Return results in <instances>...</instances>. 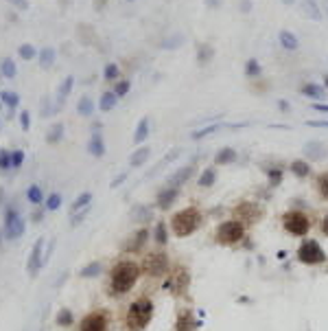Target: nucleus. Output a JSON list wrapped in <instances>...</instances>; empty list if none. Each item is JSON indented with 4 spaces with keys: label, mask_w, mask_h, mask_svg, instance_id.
<instances>
[{
    "label": "nucleus",
    "mask_w": 328,
    "mask_h": 331,
    "mask_svg": "<svg viewBox=\"0 0 328 331\" xmlns=\"http://www.w3.org/2000/svg\"><path fill=\"white\" fill-rule=\"evenodd\" d=\"M153 316V303L149 298H138L129 305L127 312V327L129 331H144L147 325L151 322Z\"/></svg>",
    "instance_id": "7ed1b4c3"
},
{
    "label": "nucleus",
    "mask_w": 328,
    "mask_h": 331,
    "mask_svg": "<svg viewBox=\"0 0 328 331\" xmlns=\"http://www.w3.org/2000/svg\"><path fill=\"white\" fill-rule=\"evenodd\" d=\"M9 2H11L13 7H17L20 11H26V9H29V2H26V0H9Z\"/></svg>",
    "instance_id": "603ef678"
},
{
    "label": "nucleus",
    "mask_w": 328,
    "mask_h": 331,
    "mask_svg": "<svg viewBox=\"0 0 328 331\" xmlns=\"http://www.w3.org/2000/svg\"><path fill=\"white\" fill-rule=\"evenodd\" d=\"M17 55H20L22 59H26V62H31V59L37 55V51H35L33 44H20V49H17Z\"/></svg>",
    "instance_id": "4c0bfd02"
},
{
    "label": "nucleus",
    "mask_w": 328,
    "mask_h": 331,
    "mask_svg": "<svg viewBox=\"0 0 328 331\" xmlns=\"http://www.w3.org/2000/svg\"><path fill=\"white\" fill-rule=\"evenodd\" d=\"M118 75H121V71H118V64H107V66L103 68V79L114 81V79H118Z\"/></svg>",
    "instance_id": "58836bf2"
},
{
    "label": "nucleus",
    "mask_w": 328,
    "mask_h": 331,
    "mask_svg": "<svg viewBox=\"0 0 328 331\" xmlns=\"http://www.w3.org/2000/svg\"><path fill=\"white\" fill-rule=\"evenodd\" d=\"M90 202H92V193H90V191L77 195V200L70 204V215H74V213L81 211V208H87V206H90Z\"/></svg>",
    "instance_id": "bb28decb"
},
{
    "label": "nucleus",
    "mask_w": 328,
    "mask_h": 331,
    "mask_svg": "<svg viewBox=\"0 0 328 331\" xmlns=\"http://www.w3.org/2000/svg\"><path fill=\"white\" fill-rule=\"evenodd\" d=\"M201 224V213L197 208L188 206V208H182L173 215L171 220V230H173L175 237H188L192 235Z\"/></svg>",
    "instance_id": "f03ea898"
},
{
    "label": "nucleus",
    "mask_w": 328,
    "mask_h": 331,
    "mask_svg": "<svg viewBox=\"0 0 328 331\" xmlns=\"http://www.w3.org/2000/svg\"><path fill=\"white\" fill-rule=\"evenodd\" d=\"M241 11H243V14H249V11H252V0H241Z\"/></svg>",
    "instance_id": "5fc2aeb1"
},
{
    "label": "nucleus",
    "mask_w": 328,
    "mask_h": 331,
    "mask_svg": "<svg viewBox=\"0 0 328 331\" xmlns=\"http://www.w3.org/2000/svg\"><path fill=\"white\" fill-rule=\"evenodd\" d=\"M276 103H278V108H280V110H282V112H289V110H291V106H289L287 101H282V99H278V101H276Z\"/></svg>",
    "instance_id": "13d9d810"
},
{
    "label": "nucleus",
    "mask_w": 328,
    "mask_h": 331,
    "mask_svg": "<svg viewBox=\"0 0 328 331\" xmlns=\"http://www.w3.org/2000/svg\"><path fill=\"white\" fill-rule=\"evenodd\" d=\"M262 215V211L252 202H243L236 206V220H245V221H258Z\"/></svg>",
    "instance_id": "f8f14e48"
},
{
    "label": "nucleus",
    "mask_w": 328,
    "mask_h": 331,
    "mask_svg": "<svg viewBox=\"0 0 328 331\" xmlns=\"http://www.w3.org/2000/svg\"><path fill=\"white\" fill-rule=\"evenodd\" d=\"M297 259L304 265H319L326 261V252L319 246V241H315V239H304V241L300 243V248H297Z\"/></svg>",
    "instance_id": "39448f33"
},
{
    "label": "nucleus",
    "mask_w": 328,
    "mask_h": 331,
    "mask_svg": "<svg viewBox=\"0 0 328 331\" xmlns=\"http://www.w3.org/2000/svg\"><path fill=\"white\" fill-rule=\"evenodd\" d=\"M322 79H324V86H326V88H328V73H326V75L322 77Z\"/></svg>",
    "instance_id": "680f3d73"
},
{
    "label": "nucleus",
    "mask_w": 328,
    "mask_h": 331,
    "mask_svg": "<svg viewBox=\"0 0 328 331\" xmlns=\"http://www.w3.org/2000/svg\"><path fill=\"white\" fill-rule=\"evenodd\" d=\"M188 283H190V274L184 268H173L169 272V278H166V292L173 296H182L184 292L188 290Z\"/></svg>",
    "instance_id": "0eeeda50"
},
{
    "label": "nucleus",
    "mask_w": 328,
    "mask_h": 331,
    "mask_svg": "<svg viewBox=\"0 0 328 331\" xmlns=\"http://www.w3.org/2000/svg\"><path fill=\"white\" fill-rule=\"evenodd\" d=\"M278 44L282 46L284 51H297V46H300V40H297V36L293 31H287V29H282V31L278 33Z\"/></svg>",
    "instance_id": "a211bd4d"
},
{
    "label": "nucleus",
    "mask_w": 328,
    "mask_h": 331,
    "mask_svg": "<svg viewBox=\"0 0 328 331\" xmlns=\"http://www.w3.org/2000/svg\"><path fill=\"white\" fill-rule=\"evenodd\" d=\"M116 101H118V97L114 92H103V94H101V99H99L101 112H109L114 106H116Z\"/></svg>",
    "instance_id": "c756f323"
},
{
    "label": "nucleus",
    "mask_w": 328,
    "mask_h": 331,
    "mask_svg": "<svg viewBox=\"0 0 328 331\" xmlns=\"http://www.w3.org/2000/svg\"><path fill=\"white\" fill-rule=\"evenodd\" d=\"M306 2V9H309V16L313 20H322V11H319V5L317 0H304Z\"/></svg>",
    "instance_id": "79ce46f5"
},
{
    "label": "nucleus",
    "mask_w": 328,
    "mask_h": 331,
    "mask_svg": "<svg viewBox=\"0 0 328 331\" xmlns=\"http://www.w3.org/2000/svg\"><path fill=\"white\" fill-rule=\"evenodd\" d=\"M0 108H2V99H0Z\"/></svg>",
    "instance_id": "e2e57ef3"
},
{
    "label": "nucleus",
    "mask_w": 328,
    "mask_h": 331,
    "mask_svg": "<svg viewBox=\"0 0 328 331\" xmlns=\"http://www.w3.org/2000/svg\"><path fill=\"white\" fill-rule=\"evenodd\" d=\"M0 169H2V171L11 169V154L4 149H0Z\"/></svg>",
    "instance_id": "09e8293b"
},
{
    "label": "nucleus",
    "mask_w": 328,
    "mask_h": 331,
    "mask_svg": "<svg viewBox=\"0 0 328 331\" xmlns=\"http://www.w3.org/2000/svg\"><path fill=\"white\" fill-rule=\"evenodd\" d=\"M149 134H151V125H149V119H147V116H144V119H140L138 128H136V132H134V143H136V145H138V143L147 141V138H149Z\"/></svg>",
    "instance_id": "b1692460"
},
{
    "label": "nucleus",
    "mask_w": 328,
    "mask_h": 331,
    "mask_svg": "<svg viewBox=\"0 0 328 331\" xmlns=\"http://www.w3.org/2000/svg\"><path fill=\"white\" fill-rule=\"evenodd\" d=\"M221 128L219 123H214V125H208V128H201V129H197V132H192V141H201L204 136H208V134H212V132H217V129Z\"/></svg>",
    "instance_id": "a19ab883"
},
{
    "label": "nucleus",
    "mask_w": 328,
    "mask_h": 331,
    "mask_svg": "<svg viewBox=\"0 0 328 331\" xmlns=\"http://www.w3.org/2000/svg\"><path fill=\"white\" fill-rule=\"evenodd\" d=\"M245 237V226L241 220H227L219 224L217 228V241L223 246H234Z\"/></svg>",
    "instance_id": "20e7f679"
},
{
    "label": "nucleus",
    "mask_w": 328,
    "mask_h": 331,
    "mask_svg": "<svg viewBox=\"0 0 328 331\" xmlns=\"http://www.w3.org/2000/svg\"><path fill=\"white\" fill-rule=\"evenodd\" d=\"M284 230L289 235H295V237H304L306 233L311 230V217L302 211H289L287 215L282 217Z\"/></svg>",
    "instance_id": "423d86ee"
},
{
    "label": "nucleus",
    "mask_w": 328,
    "mask_h": 331,
    "mask_svg": "<svg viewBox=\"0 0 328 331\" xmlns=\"http://www.w3.org/2000/svg\"><path fill=\"white\" fill-rule=\"evenodd\" d=\"M26 198H29L31 204H42L44 202V191L39 189L37 184H31L29 189H26Z\"/></svg>",
    "instance_id": "473e14b6"
},
{
    "label": "nucleus",
    "mask_w": 328,
    "mask_h": 331,
    "mask_svg": "<svg viewBox=\"0 0 328 331\" xmlns=\"http://www.w3.org/2000/svg\"><path fill=\"white\" fill-rule=\"evenodd\" d=\"M322 230H324V235L328 237V213L324 215V220H322Z\"/></svg>",
    "instance_id": "bf43d9fd"
},
{
    "label": "nucleus",
    "mask_w": 328,
    "mask_h": 331,
    "mask_svg": "<svg viewBox=\"0 0 328 331\" xmlns=\"http://www.w3.org/2000/svg\"><path fill=\"white\" fill-rule=\"evenodd\" d=\"M195 329V320H192V316L188 312H182L177 316V320H175V331H192Z\"/></svg>",
    "instance_id": "393cba45"
},
{
    "label": "nucleus",
    "mask_w": 328,
    "mask_h": 331,
    "mask_svg": "<svg viewBox=\"0 0 328 331\" xmlns=\"http://www.w3.org/2000/svg\"><path fill=\"white\" fill-rule=\"evenodd\" d=\"M262 73V66L258 64V59H247L245 62V77H249V79H254V77H260Z\"/></svg>",
    "instance_id": "2f4dec72"
},
{
    "label": "nucleus",
    "mask_w": 328,
    "mask_h": 331,
    "mask_svg": "<svg viewBox=\"0 0 328 331\" xmlns=\"http://www.w3.org/2000/svg\"><path fill=\"white\" fill-rule=\"evenodd\" d=\"M87 151H90L92 156H96V158L105 156V141H103V134L101 132H92L90 141H87Z\"/></svg>",
    "instance_id": "f3484780"
},
{
    "label": "nucleus",
    "mask_w": 328,
    "mask_h": 331,
    "mask_svg": "<svg viewBox=\"0 0 328 331\" xmlns=\"http://www.w3.org/2000/svg\"><path fill=\"white\" fill-rule=\"evenodd\" d=\"M20 125H22V129L24 132H29V128H31V119H29V112H20Z\"/></svg>",
    "instance_id": "3c124183"
},
{
    "label": "nucleus",
    "mask_w": 328,
    "mask_h": 331,
    "mask_svg": "<svg viewBox=\"0 0 328 331\" xmlns=\"http://www.w3.org/2000/svg\"><path fill=\"white\" fill-rule=\"evenodd\" d=\"M289 169H291V173L295 178H309L311 176V163L309 160H293L291 165H289Z\"/></svg>",
    "instance_id": "5701e85b"
},
{
    "label": "nucleus",
    "mask_w": 328,
    "mask_h": 331,
    "mask_svg": "<svg viewBox=\"0 0 328 331\" xmlns=\"http://www.w3.org/2000/svg\"><path fill=\"white\" fill-rule=\"evenodd\" d=\"M317 191L324 200H328V171H324L317 176Z\"/></svg>",
    "instance_id": "e433bc0d"
},
{
    "label": "nucleus",
    "mask_w": 328,
    "mask_h": 331,
    "mask_svg": "<svg viewBox=\"0 0 328 331\" xmlns=\"http://www.w3.org/2000/svg\"><path fill=\"white\" fill-rule=\"evenodd\" d=\"M140 276V265L136 261H121L112 268V292L127 294Z\"/></svg>",
    "instance_id": "f257e3e1"
},
{
    "label": "nucleus",
    "mask_w": 328,
    "mask_h": 331,
    "mask_svg": "<svg viewBox=\"0 0 328 331\" xmlns=\"http://www.w3.org/2000/svg\"><path fill=\"white\" fill-rule=\"evenodd\" d=\"M0 243H2V239H0Z\"/></svg>",
    "instance_id": "69168bd1"
},
{
    "label": "nucleus",
    "mask_w": 328,
    "mask_h": 331,
    "mask_svg": "<svg viewBox=\"0 0 328 331\" xmlns=\"http://www.w3.org/2000/svg\"><path fill=\"white\" fill-rule=\"evenodd\" d=\"M214 182H217V169L214 167H206L204 171H201L199 180H197V184L204 186V189H208V186H212Z\"/></svg>",
    "instance_id": "a878e982"
},
{
    "label": "nucleus",
    "mask_w": 328,
    "mask_h": 331,
    "mask_svg": "<svg viewBox=\"0 0 328 331\" xmlns=\"http://www.w3.org/2000/svg\"><path fill=\"white\" fill-rule=\"evenodd\" d=\"M77 112L81 116H92L94 114V101H92L90 97H81L77 103Z\"/></svg>",
    "instance_id": "c85d7f7f"
},
{
    "label": "nucleus",
    "mask_w": 328,
    "mask_h": 331,
    "mask_svg": "<svg viewBox=\"0 0 328 331\" xmlns=\"http://www.w3.org/2000/svg\"><path fill=\"white\" fill-rule=\"evenodd\" d=\"M70 322H72V313H70L68 309H61V312L57 313V325H61V327H68Z\"/></svg>",
    "instance_id": "37998d69"
},
{
    "label": "nucleus",
    "mask_w": 328,
    "mask_h": 331,
    "mask_svg": "<svg viewBox=\"0 0 328 331\" xmlns=\"http://www.w3.org/2000/svg\"><path fill=\"white\" fill-rule=\"evenodd\" d=\"M131 90V84H129V79H118L116 81V88H114V94H116L118 99L121 97H125L127 92Z\"/></svg>",
    "instance_id": "ea45409f"
},
{
    "label": "nucleus",
    "mask_w": 328,
    "mask_h": 331,
    "mask_svg": "<svg viewBox=\"0 0 328 331\" xmlns=\"http://www.w3.org/2000/svg\"><path fill=\"white\" fill-rule=\"evenodd\" d=\"M236 158H239V154H236V149H232V147H221V149L217 151V156H214V163L217 165H232L236 163Z\"/></svg>",
    "instance_id": "aec40b11"
},
{
    "label": "nucleus",
    "mask_w": 328,
    "mask_h": 331,
    "mask_svg": "<svg viewBox=\"0 0 328 331\" xmlns=\"http://www.w3.org/2000/svg\"><path fill=\"white\" fill-rule=\"evenodd\" d=\"M4 230H7V239H20L24 235V220L17 208L9 206L4 211Z\"/></svg>",
    "instance_id": "6e6552de"
},
{
    "label": "nucleus",
    "mask_w": 328,
    "mask_h": 331,
    "mask_svg": "<svg viewBox=\"0 0 328 331\" xmlns=\"http://www.w3.org/2000/svg\"><path fill=\"white\" fill-rule=\"evenodd\" d=\"M204 2L208 9H219V7L223 5V0H204Z\"/></svg>",
    "instance_id": "864d4df0"
},
{
    "label": "nucleus",
    "mask_w": 328,
    "mask_h": 331,
    "mask_svg": "<svg viewBox=\"0 0 328 331\" xmlns=\"http://www.w3.org/2000/svg\"><path fill=\"white\" fill-rule=\"evenodd\" d=\"M0 99H2V106H7L9 110H16V108L20 106V97H17L16 92H11V90L0 92Z\"/></svg>",
    "instance_id": "7c9ffc66"
},
{
    "label": "nucleus",
    "mask_w": 328,
    "mask_h": 331,
    "mask_svg": "<svg viewBox=\"0 0 328 331\" xmlns=\"http://www.w3.org/2000/svg\"><path fill=\"white\" fill-rule=\"evenodd\" d=\"M293 2H295V0H282V5H287V7H291Z\"/></svg>",
    "instance_id": "052dcab7"
},
{
    "label": "nucleus",
    "mask_w": 328,
    "mask_h": 331,
    "mask_svg": "<svg viewBox=\"0 0 328 331\" xmlns=\"http://www.w3.org/2000/svg\"><path fill=\"white\" fill-rule=\"evenodd\" d=\"M306 125H311V128H328V121H306Z\"/></svg>",
    "instance_id": "6e6d98bb"
},
{
    "label": "nucleus",
    "mask_w": 328,
    "mask_h": 331,
    "mask_svg": "<svg viewBox=\"0 0 328 331\" xmlns=\"http://www.w3.org/2000/svg\"><path fill=\"white\" fill-rule=\"evenodd\" d=\"M149 158H151V147H147V145L138 147V149L129 156V167H142Z\"/></svg>",
    "instance_id": "6ab92c4d"
},
{
    "label": "nucleus",
    "mask_w": 328,
    "mask_h": 331,
    "mask_svg": "<svg viewBox=\"0 0 328 331\" xmlns=\"http://www.w3.org/2000/svg\"><path fill=\"white\" fill-rule=\"evenodd\" d=\"M0 73H2L7 79H13V77H16V73H17V68H16V64H13V59L4 57L2 62H0Z\"/></svg>",
    "instance_id": "72a5a7b5"
},
{
    "label": "nucleus",
    "mask_w": 328,
    "mask_h": 331,
    "mask_svg": "<svg viewBox=\"0 0 328 331\" xmlns=\"http://www.w3.org/2000/svg\"><path fill=\"white\" fill-rule=\"evenodd\" d=\"M99 272H101V263H96V261H94V263H90L87 268H83V270H81V276L90 278V276H96Z\"/></svg>",
    "instance_id": "c03bdc74"
},
{
    "label": "nucleus",
    "mask_w": 328,
    "mask_h": 331,
    "mask_svg": "<svg viewBox=\"0 0 328 331\" xmlns=\"http://www.w3.org/2000/svg\"><path fill=\"white\" fill-rule=\"evenodd\" d=\"M22 163H24V151H22V149H13L11 151V167L16 169V167H20Z\"/></svg>",
    "instance_id": "de8ad7c7"
},
{
    "label": "nucleus",
    "mask_w": 328,
    "mask_h": 331,
    "mask_svg": "<svg viewBox=\"0 0 328 331\" xmlns=\"http://www.w3.org/2000/svg\"><path fill=\"white\" fill-rule=\"evenodd\" d=\"M195 173V165H186V167H182V169H177V171L173 173V176L169 178V182L166 184L169 186H173V189H179L182 184H186L188 180H190V176Z\"/></svg>",
    "instance_id": "ddd939ff"
},
{
    "label": "nucleus",
    "mask_w": 328,
    "mask_h": 331,
    "mask_svg": "<svg viewBox=\"0 0 328 331\" xmlns=\"http://www.w3.org/2000/svg\"><path fill=\"white\" fill-rule=\"evenodd\" d=\"M37 55H39V66L42 68H51L52 62H55V49L52 46H44Z\"/></svg>",
    "instance_id": "cd10ccee"
},
{
    "label": "nucleus",
    "mask_w": 328,
    "mask_h": 331,
    "mask_svg": "<svg viewBox=\"0 0 328 331\" xmlns=\"http://www.w3.org/2000/svg\"><path fill=\"white\" fill-rule=\"evenodd\" d=\"M81 331H107V318L101 312H92L83 318Z\"/></svg>",
    "instance_id": "9b49d317"
},
{
    "label": "nucleus",
    "mask_w": 328,
    "mask_h": 331,
    "mask_svg": "<svg viewBox=\"0 0 328 331\" xmlns=\"http://www.w3.org/2000/svg\"><path fill=\"white\" fill-rule=\"evenodd\" d=\"M61 136H64V123H55V125L51 128V132H48L46 141H48V143H59Z\"/></svg>",
    "instance_id": "c9c22d12"
},
{
    "label": "nucleus",
    "mask_w": 328,
    "mask_h": 331,
    "mask_svg": "<svg viewBox=\"0 0 328 331\" xmlns=\"http://www.w3.org/2000/svg\"><path fill=\"white\" fill-rule=\"evenodd\" d=\"M127 2H134V0H127Z\"/></svg>",
    "instance_id": "0e129e2a"
},
{
    "label": "nucleus",
    "mask_w": 328,
    "mask_h": 331,
    "mask_svg": "<svg viewBox=\"0 0 328 331\" xmlns=\"http://www.w3.org/2000/svg\"><path fill=\"white\" fill-rule=\"evenodd\" d=\"M147 230H138V233L134 235V239H131L129 243H127V250H138L140 246H142L144 241H147Z\"/></svg>",
    "instance_id": "f704fd0d"
},
{
    "label": "nucleus",
    "mask_w": 328,
    "mask_h": 331,
    "mask_svg": "<svg viewBox=\"0 0 328 331\" xmlns=\"http://www.w3.org/2000/svg\"><path fill=\"white\" fill-rule=\"evenodd\" d=\"M42 263H44V237H39L37 241L33 243V250H31V255H29L26 272H29L31 276H35V274L39 272V268H42Z\"/></svg>",
    "instance_id": "9d476101"
},
{
    "label": "nucleus",
    "mask_w": 328,
    "mask_h": 331,
    "mask_svg": "<svg viewBox=\"0 0 328 331\" xmlns=\"http://www.w3.org/2000/svg\"><path fill=\"white\" fill-rule=\"evenodd\" d=\"M142 268L151 276H162L164 272H169V257L164 252H151V255L144 257Z\"/></svg>",
    "instance_id": "1a4fd4ad"
},
{
    "label": "nucleus",
    "mask_w": 328,
    "mask_h": 331,
    "mask_svg": "<svg viewBox=\"0 0 328 331\" xmlns=\"http://www.w3.org/2000/svg\"><path fill=\"white\" fill-rule=\"evenodd\" d=\"M300 92L304 94V97H309L311 101H322V99H324V88H322L319 84H313V81H311V84L302 86Z\"/></svg>",
    "instance_id": "412c9836"
},
{
    "label": "nucleus",
    "mask_w": 328,
    "mask_h": 331,
    "mask_svg": "<svg viewBox=\"0 0 328 331\" xmlns=\"http://www.w3.org/2000/svg\"><path fill=\"white\" fill-rule=\"evenodd\" d=\"M304 154L311 158V163H317V160H324L328 154L326 145H324L322 141H309L304 145Z\"/></svg>",
    "instance_id": "4468645a"
},
{
    "label": "nucleus",
    "mask_w": 328,
    "mask_h": 331,
    "mask_svg": "<svg viewBox=\"0 0 328 331\" xmlns=\"http://www.w3.org/2000/svg\"><path fill=\"white\" fill-rule=\"evenodd\" d=\"M166 239H169V235H166V226L160 221V224L155 226V241L157 243H166Z\"/></svg>",
    "instance_id": "49530a36"
},
{
    "label": "nucleus",
    "mask_w": 328,
    "mask_h": 331,
    "mask_svg": "<svg viewBox=\"0 0 328 331\" xmlns=\"http://www.w3.org/2000/svg\"><path fill=\"white\" fill-rule=\"evenodd\" d=\"M182 42H184V36H179V33H177V36H175L173 40L169 37V40L162 42V46H164V49H177V46L182 44Z\"/></svg>",
    "instance_id": "8fccbe9b"
},
{
    "label": "nucleus",
    "mask_w": 328,
    "mask_h": 331,
    "mask_svg": "<svg viewBox=\"0 0 328 331\" xmlns=\"http://www.w3.org/2000/svg\"><path fill=\"white\" fill-rule=\"evenodd\" d=\"M59 206H61V195H59V193L48 195V202H46V208H48V211H57Z\"/></svg>",
    "instance_id": "a18cd8bd"
},
{
    "label": "nucleus",
    "mask_w": 328,
    "mask_h": 331,
    "mask_svg": "<svg viewBox=\"0 0 328 331\" xmlns=\"http://www.w3.org/2000/svg\"><path fill=\"white\" fill-rule=\"evenodd\" d=\"M313 110H317V112H328V103H317V101H315V103H313Z\"/></svg>",
    "instance_id": "4d7b16f0"
},
{
    "label": "nucleus",
    "mask_w": 328,
    "mask_h": 331,
    "mask_svg": "<svg viewBox=\"0 0 328 331\" xmlns=\"http://www.w3.org/2000/svg\"><path fill=\"white\" fill-rule=\"evenodd\" d=\"M175 198H177V189H173V186L166 184L164 189L157 193V206H160L162 211H169L171 204L175 202Z\"/></svg>",
    "instance_id": "dca6fc26"
},
{
    "label": "nucleus",
    "mask_w": 328,
    "mask_h": 331,
    "mask_svg": "<svg viewBox=\"0 0 328 331\" xmlns=\"http://www.w3.org/2000/svg\"><path fill=\"white\" fill-rule=\"evenodd\" d=\"M214 59V46L208 44V42H199L197 44V64L199 66H208Z\"/></svg>",
    "instance_id": "2eb2a0df"
},
{
    "label": "nucleus",
    "mask_w": 328,
    "mask_h": 331,
    "mask_svg": "<svg viewBox=\"0 0 328 331\" xmlns=\"http://www.w3.org/2000/svg\"><path fill=\"white\" fill-rule=\"evenodd\" d=\"M72 86H74V77H66V79L59 84V88H57V108L64 106V101L68 99V94H70V90H72Z\"/></svg>",
    "instance_id": "4be33fe9"
}]
</instances>
